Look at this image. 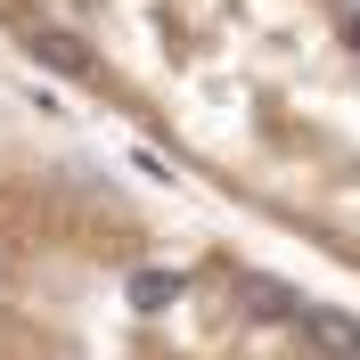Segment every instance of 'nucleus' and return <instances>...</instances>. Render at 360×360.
Wrapping results in <instances>:
<instances>
[{
    "label": "nucleus",
    "instance_id": "obj_1",
    "mask_svg": "<svg viewBox=\"0 0 360 360\" xmlns=\"http://www.w3.org/2000/svg\"><path fill=\"white\" fill-rule=\"evenodd\" d=\"M0 49L360 287V0H0Z\"/></svg>",
    "mask_w": 360,
    "mask_h": 360
},
{
    "label": "nucleus",
    "instance_id": "obj_2",
    "mask_svg": "<svg viewBox=\"0 0 360 360\" xmlns=\"http://www.w3.org/2000/svg\"><path fill=\"white\" fill-rule=\"evenodd\" d=\"M0 360H360V311L123 164L0 123Z\"/></svg>",
    "mask_w": 360,
    "mask_h": 360
}]
</instances>
